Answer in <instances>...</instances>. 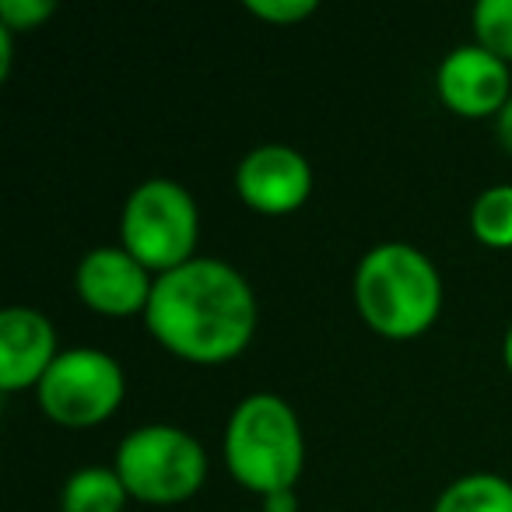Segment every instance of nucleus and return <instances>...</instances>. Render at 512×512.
Wrapping results in <instances>:
<instances>
[{
  "mask_svg": "<svg viewBox=\"0 0 512 512\" xmlns=\"http://www.w3.org/2000/svg\"><path fill=\"white\" fill-rule=\"evenodd\" d=\"M81 302L102 316H137L148 309L155 274L123 246H95L74 271Z\"/></svg>",
  "mask_w": 512,
  "mask_h": 512,
  "instance_id": "8",
  "label": "nucleus"
},
{
  "mask_svg": "<svg viewBox=\"0 0 512 512\" xmlns=\"http://www.w3.org/2000/svg\"><path fill=\"white\" fill-rule=\"evenodd\" d=\"M470 22H474L477 43L509 64L512 60V0H477Z\"/></svg>",
  "mask_w": 512,
  "mask_h": 512,
  "instance_id": "14",
  "label": "nucleus"
},
{
  "mask_svg": "<svg viewBox=\"0 0 512 512\" xmlns=\"http://www.w3.org/2000/svg\"><path fill=\"white\" fill-rule=\"evenodd\" d=\"M432 512H512V481L491 470L463 474L439 491Z\"/></svg>",
  "mask_w": 512,
  "mask_h": 512,
  "instance_id": "12",
  "label": "nucleus"
},
{
  "mask_svg": "<svg viewBox=\"0 0 512 512\" xmlns=\"http://www.w3.org/2000/svg\"><path fill=\"white\" fill-rule=\"evenodd\" d=\"M57 355V327L43 309L11 306L0 313V390L39 386Z\"/></svg>",
  "mask_w": 512,
  "mask_h": 512,
  "instance_id": "10",
  "label": "nucleus"
},
{
  "mask_svg": "<svg viewBox=\"0 0 512 512\" xmlns=\"http://www.w3.org/2000/svg\"><path fill=\"white\" fill-rule=\"evenodd\" d=\"M264 509L267 512H299V495H295V488L271 491V495H264Z\"/></svg>",
  "mask_w": 512,
  "mask_h": 512,
  "instance_id": "17",
  "label": "nucleus"
},
{
  "mask_svg": "<svg viewBox=\"0 0 512 512\" xmlns=\"http://www.w3.org/2000/svg\"><path fill=\"white\" fill-rule=\"evenodd\" d=\"M11 53H15V32L8 25H0V78L11 74Z\"/></svg>",
  "mask_w": 512,
  "mask_h": 512,
  "instance_id": "18",
  "label": "nucleus"
},
{
  "mask_svg": "<svg viewBox=\"0 0 512 512\" xmlns=\"http://www.w3.org/2000/svg\"><path fill=\"white\" fill-rule=\"evenodd\" d=\"M127 484L116 474V467H102V463H88L78 467L64 481L60 491V509L64 512H123L127 509Z\"/></svg>",
  "mask_w": 512,
  "mask_h": 512,
  "instance_id": "11",
  "label": "nucleus"
},
{
  "mask_svg": "<svg viewBox=\"0 0 512 512\" xmlns=\"http://www.w3.org/2000/svg\"><path fill=\"white\" fill-rule=\"evenodd\" d=\"M439 99L460 116H498L512 99V74L502 57L481 43L453 46L435 71Z\"/></svg>",
  "mask_w": 512,
  "mask_h": 512,
  "instance_id": "9",
  "label": "nucleus"
},
{
  "mask_svg": "<svg viewBox=\"0 0 512 512\" xmlns=\"http://www.w3.org/2000/svg\"><path fill=\"white\" fill-rule=\"evenodd\" d=\"M127 393L123 365L102 348H67L39 379V407L64 428L102 425Z\"/></svg>",
  "mask_w": 512,
  "mask_h": 512,
  "instance_id": "6",
  "label": "nucleus"
},
{
  "mask_svg": "<svg viewBox=\"0 0 512 512\" xmlns=\"http://www.w3.org/2000/svg\"><path fill=\"white\" fill-rule=\"evenodd\" d=\"M355 306L376 334L407 341L425 334L442 309V278L435 260L414 242H376L358 260Z\"/></svg>",
  "mask_w": 512,
  "mask_h": 512,
  "instance_id": "2",
  "label": "nucleus"
},
{
  "mask_svg": "<svg viewBox=\"0 0 512 512\" xmlns=\"http://www.w3.org/2000/svg\"><path fill=\"white\" fill-rule=\"evenodd\" d=\"M200 207L179 179L151 176L130 190L120 214V246L151 274L183 267L197 256Z\"/></svg>",
  "mask_w": 512,
  "mask_h": 512,
  "instance_id": "4",
  "label": "nucleus"
},
{
  "mask_svg": "<svg viewBox=\"0 0 512 512\" xmlns=\"http://www.w3.org/2000/svg\"><path fill=\"white\" fill-rule=\"evenodd\" d=\"M502 358H505V365H509V372H512V323H509V330H505V341H502Z\"/></svg>",
  "mask_w": 512,
  "mask_h": 512,
  "instance_id": "20",
  "label": "nucleus"
},
{
  "mask_svg": "<svg viewBox=\"0 0 512 512\" xmlns=\"http://www.w3.org/2000/svg\"><path fill=\"white\" fill-rule=\"evenodd\" d=\"M246 11L267 18V22L292 25L316 11V0H246Z\"/></svg>",
  "mask_w": 512,
  "mask_h": 512,
  "instance_id": "16",
  "label": "nucleus"
},
{
  "mask_svg": "<svg viewBox=\"0 0 512 512\" xmlns=\"http://www.w3.org/2000/svg\"><path fill=\"white\" fill-rule=\"evenodd\" d=\"M57 11L53 0H0V25H8L11 32L36 29Z\"/></svg>",
  "mask_w": 512,
  "mask_h": 512,
  "instance_id": "15",
  "label": "nucleus"
},
{
  "mask_svg": "<svg viewBox=\"0 0 512 512\" xmlns=\"http://www.w3.org/2000/svg\"><path fill=\"white\" fill-rule=\"evenodd\" d=\"M470 228L484 246H512V183H495L477 193L470 204Z\"/></svg>",
  "mask_w": 512,
  "mask_h": 512,
  "instance_id": "13",
  "label": "nucleus"
},
{
  "mask_svg": "<svg viewBox=\"0 0 512 512\" xmlns=\"http://www.w3.org/2000/svg\"><path fill=\"white\" fill-rule=\"evenodd\" d=\"M235 190L242 204L264 214L299 211L313 193V165L295 144H256L235 165Z\"/></svg>",
  "mask_w": 512,
  "mask_h": 512,
  "instance_id": "7",
  "label": "nucleus"
},
{
  "mask_svg": "<svg viewBox=\"0 0 512 512\" xmlns=\"http://www.w3.org/2000/svg\"><path fill=\"white\" fill-rule=\"evenodd\" d=\"M225 463L256 495L295 488L306 467V435L295 407L267 390L242 397L225 425Z\"/></svg>",
  "mask_w": 512,
  "mask_h": 512,
  "instance_id": "3",
  "label": "nucleus"
},
{
  "mask_svg": "<svg viewBox=\"0 0 512 512\" xmlns=\"http://www.w3.org/2000/svg\"><path fill=\"white\" fill-rule=\"evenodd\" d=\"M116 474L130 498L148 505H176L197 495L207 477V449L193 432L169 421L137 425L116 449Z\"/></svg>",
  "mask_w": 512,
  "mask_h": 512,
  "instance_id": "5",
  "label": "nucleus"
},
{
  "mask_svg": "<svg viewBox=\"0 0 512 512\" xmlns=\"http://www.w3.org/2000/svg\"><path fill=\"white\" fill-rule=\"evenodd\" d=\"M144 323L162 348L197 365L242 355L256 334L253 285L218 256H193L155 274Z\"/></svg>",
  "mask_w": 512,
  "mask_h": 512,
  "instance_id": "1",
  "label": "nucleus"
},
{
  "mask_svg": "<svg viewBox=\"0 0 512 512\" xmlns=\"http://www.w3.org/2000/svg\"><path fill=\"white\" fill-rule=\"evenodd\" d=\"M495 130H498V137H502V144L512 151V99L505 102L502 109H498V116H495Z\"/></svg>",
  "mask_w": 512,
  "mask_h": 512,
  "instance_id": "19",
  "label": "nucleus"
}]
</instances>
